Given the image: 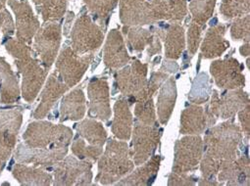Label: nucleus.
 I'll list each match as a JSON object with an SVG mask.
<instances>
[{"instance_id":"c756f323","label":"nucleus","mask_w":250,"mask_h":186,"mask_svg":"<svg viewBox=\"0 0 250 186\" xmlns=\"http://www.w3.org/2000/svg\"><path fill=\"white\" fill-rule=\"evenodd\" d=\"M22 122L23 119H20L0 128V175H1L12 152L15 150Z\"/></svg>"},{"instance_id":"f03ea898","label":"nucleus","mask_w":250,"mask_h":186,"mask_svg":"<svg viewBox=\"0 0 250 186\" xmlns=\"http://www.w3.org/2000/svg\"><path fill=\"white\" fill-rule=\"evenodd\" d=\"M135 168L129 145L126 141L109 139L106 149L98 159V173L95 181L103 185L113 184Z\"/></svg>"},{"instance_id":"9d476101","label":"nucleus","mask_w":250,"mask_h":186,"mask_svg":"<svg viewBox=\"0 0 250 186\" xmlns=\"http://www.w3.org/2000/svg\"><path fill=\"white\" fill-rule=\"evenodd\" d=\"M131 155L135 165H141L154 154L161 137L158 124L153 125L137 123L133 131Z\"/></svg>"},{"instance_id":"72a5a7b5","label":"nucleus","mask_w":250,"mask_h":186,"mask_svg":"<svg viewBox=\"0 0 250 186\" xmlns=\"http://www.w3.org/2000/svg\"><path fill=\"white\" fill-rule=\"evenodd\" d=\"M41 13L44 23L56 22L61 19L68 6L67 0H39Z\"/></svg>"},{"instance_id":"e433bc0d","label":"nucleus","mask_w":250,"mask_h":186,"mask_svg":"<svg viewBox=\"0 0 250 186\" xmlns=\"http://www.w3.org/2000/svg\"><path fill=\"white\" fill-rule=\"evenodd\" d=\"M136 102L137 103L135 107V116L138 120V123L147 125H153L158 124L153 98Z\"/></svg>"},{"instance_id":"6e6552de","label":"nucleus","mask_w":250,"mask_h":186,"mask_svg":"<svg viewBox=\"0 0 250 186\" xmlns=\"http://www.w3.org/2000/svg\"><path fill=\"white\" fill-rule=\"evenodd\" d=\"M61 26L55 22L45 23L35 36L34 49L41 63L48 72L58 56L61 44Z\"/></svg>"},{"instance_id":"0eeeda50","label":"nucleus","mask_w":250,"mask_h":186,"mask_svg":"<svg viewBox=\"0 0 250 186\" xmlns=\"http://www.w3.org/2000/svg\"><path fill=\"white\" fill-rule=\"evenodd\" d=\"M94 53L79 55L72 47H65L57 57L56 72L69 88L77 85L92 62Z\"/></svg>"},{"instance_id":"20e7f679","label":"nucleus","mask_w":250,"mask_h":186,"mask_svg":"<svg viewBox=\"0 0 250 186\" xmlns=\"http://www.w3.org/2000/svg\"><path fill=\"white\" fill-rule=\"evenodd\" d=\"M92 162L80 160L74 156L65 157L55 165L54 185H90L92 181Z\"/></svg>"},{"instance_id":"39448f33","label":"nucleus","mask_w":250,"mask_h":186,"mask_svg":"<svg viewBox=\"0 0 250 186\" xmlns=\"http://www.w3.org/2000/svg\"><path fill=\"white\" fill-rule=\"evenodd\" d=\"M71 47L79 55L94 53L102 44L104 33L89 16L80 17L71 34Z\"/></svg>"},{"instance_id":"ddd939ff","label":"nucleus","mask_w":250,"mask_h":186,"mask_svg":"<svg viewBox=\"0 0 250 186\" xmlns=\"http://www.w3.org/2000/svg\"><path fill=\"white\" fill-rule=\"evenodd\" d=\"M210 73L217 86L221 89H236L245 85L242 66L233 57L216 60L210 65Z\"/></svg>"},{"instance_id":"f257e3e1","label":"nucleus","mask_w":250,"mask_h":186,"mask_svg":"<svg viewBox=\"0 0 250 186\" xmlns=\"http://www.w3.org/2000/svg\"><path fill=\"white\" fill-rule=\"evenodd\" d=\"M242 131L233 121L224 122L211 127L203 141L200 170L203 179L215 180L222 165L235 160L239 155Z\"/></svg>"},{"instance_id":"ea45409f","label":"nucleus","mask_w":250,"mask_h":186,"mask_svg":"<svg viewBox=\"0 0 250 186\" xmlns=\"http://www.w3.org/2000/svg\"><path fill=\"white\" fill-rule=\"evenodd\" d=\"M249 11V0H223L221 12L227 19L238 17Z\"/></svg>"},{"instance_id":"5701e85b","label":"nucleus","mask_w":250,"mask_h":186,"mask_svg":"<svg viewBox=\"0 0 250 186\" xmlns=\"http://www.w3.org/2000/svg\"><path fill=\"white\" fill-rule=\"evenodd\" d=\"M134 119L130 110L128 100L120 98L114 105V119L112 122V132L119 140L128 141L132 136Z\"/></svg>"},{"instance_id":"c03bdc74","label":"nucleus","mask_w":250,"mask_h":186,"mask_svg":"<svg viewBox=\"0 0 250 186\" xmlns=\"http://www.w3.org/2000/svg\"><path fill=\"white\" fill-rule=\"evenodd\" d=\"M23 119L22 110L19 108L3 109L0 108V128L4 127L13 122Z\"/></svg>"},{"instance_id":"49530a36","label":"nucleus","mask_w":250,"mask_h":186,"mask_svg":"<svg viewBox=\"0 0 250 186\" xmlns=\"http://www.w3.org/2000/svg\"><path fill=\"white\" fill-rule=\"evenodd\" d=\"M197 181V178L188 173H176L172 172L169 175L168 184L170 186L173 185H194Z\"/></svg>"},{"instance_id":"f8f14e48","label":"nucleus","mask_w":250,"mask_h":186,"mask_svg":"<svg viewBox=\"0 0 250 186\" xmlns=\"http://www.w3.org/2000/svg\"><path fill=\"white\" fill-rule=\"evenodd\" d=\"M148 65L134 59L129 65L120 69L116 75L118 89L125 96L136 97L147 83Z\"/></svg>"},{"instance_id":"9b49d317","label":"nucleus","mask_w":250,"mask_h":186,"mask_svg":"<svg viewBox=\"0 0 250 186\" xmlns=\"http://www.w3.org/2000/svg\"><path fill=\"white\" fill-rule=\"evenodd\" d=\"M15 65L22 75L21 93L23 98L32 103L39 95L48 72L34 57L15 60Z\"/></svg>"},{"instance_id":"7ed1b4c3","label":"nucleus","mask_w":250,"mask_h":186,"mask_svg":"<svg viewBox=\"0 0 250 186\" xmlns=\"http://www.w3.org/2000/svg\"><path fill=\"white\" fill-rule=\"evenodd\" d=\"M72 138L73 131L70 127L41 120L31 123L23 134L27 146L42 149L68 147Z\"/></svg>"},{"instance_id":"bb28decb","label":"nucleus","mask_w":250,"mask_h":186,"mask_svg":"<svg viewBox=\"0 0 250 186\" xmlns=\"http://www.w3.org/2000/svg\"><path fill=\"white\" fill-rule=\"evenodd\" d=\"M160 87L157 96V115L160 124H166L171 118L177 100V86L174 77L168 78Z\"/></svg>"},{"instance_id":"4be33fe9","label":"nucleus","mask_w":250,"mask_h":186,"mask_svg":"<svg viewBox=\"0 0 250 186\" xmlns=\"http://www.w3.org/2000/svg\"><path fill=\"white\" fill-rule=\"evenodd\" d=\"M21 89L17 75L4 57H0V104H14L19 101Z\"/></svg>"},{"instance_id":"de8ad7c7","label":"nucleus","mask_w":250,"mask_h":186,"mask_svg":"<svg viewBox=\"0 0 250 186\" xmlns=\"http://www.w3.org/2000/svg\"><path fill=\"white\" fill-rule=\"evenodd\" d=\"M238 119L241 124V131L244 133L246 138H249L250 133V106L247 104L245 107L240 109L238 112Z\"/></svg>"},{"instance_id":"c85d7f7f","label":"nucleus","mask_w":250,"mask_h":186,"mask_svg":"<svg viewBox=\"0 0 250 186\" xmlns=\"http://www.w3.org/2000/svg\"><path fill=\"white\" fill-rule=\"evenodd\" d=\"M13 176L19 181L21 185H50L53 177L50 173L40 166H30L26 164H16L12 169Z\"/></svg>"},{"instance_id":"393cba45","label":"nucleus","mask_w":250,"mask_h":186,"mask_svg":"<svg viewBox=\"0 0 250 186\" xmlns=\"http://www.w3.org/2000/svg\"><path fill=\"white\" fill-rule=\"evenodd\" d=\"M124 30L128 31V44L133 52L144 51L145 48L148 46V58L161 53L162 46L159 37L153 36L149 31L141 28H125Z\"/></svg>"},{"instance_id":"a19ab883","label":"nucleus","mask_w":250,"mask_h":186,"mask_svg":"<svg viewBox=\"0 0 250 186\" xmlns=\"http://www.w3.org/2000/svg\"><path fill=\"white\" fill-rule=\"evenodd\" d=\"M5 48L16 60L33 57L34 50L26 42L16 39H9L5 43Z\"/></svg>"},{"instance_id":"8fccbe9b","label":"nucleus","mask_w":250,"mask_h":186,"mask_svg":"<svg viewBox=\"0 0 250 186\" xmlns=\"http://www.w3.org/2000/svg\"><path fill=\"white\" fill-rule=\"evenodd\" d=\"M4 8H5V5L3 3L0 2V11H1L2 9H4Z\"/></svg>"},{"instance_id":"423d86ee","label":"nucleus","mask_w":250,"mask_h":186,"mask_svg":"<svg viewBox=\"0 0 250 186\" xmlns=\"http://www.w3.org/2000/svg\"><path fill=\"white\" fill-rule=\"evenodd\" d=\"M247 104H249V96L242 88L228 90L223 94L214 89L210 105L206 107L211 124H214L219 118L222 120L233 118Z\"/></svg>"},{"instance_id":"473e14b6","label":"nucleus","mask_w":250,"mask_h":186,"mask_svg":"<svg viewBox=\"0 0 250 186\" xmlns=\"http://www.w3.org/2000/svg\"><path fill=\"white\" fill-rule=\"evenodd\" d=\"M78 133L90 145L103 147L106 143L107 133L102 124L93 119H86L76 125Z\"/></svg>"},{"instance_id":"a878e982","label":"nucleus","mask_w":250,"mask_h":186,"mask_svg":"<svg viewBox=\"0 0 250 186\" xmlns=\"http://www.w3.org/2000/svg\"><path fill=\"white\" fill-rule=\"evenodd\" d=\"M86 112V99L81 88L72 90L62 98L60 106V122L80 121Z\"/></svg>"},{"instance_id":"2eb2a0df","label":"nucleus","mask_w":250,"mask_h":186,"mask_svg":"<svg viewBox=\"0 0 250 186\" xmlns=\"http://www.w3.org/2000/svg\"><path fill=\"white\" fill-rule=\"evenodd\" d=\"M16 16V37L18 40L31 44L41 24L35 15L28 0H7Z\"/></svg>"},{"instance_id":"dca6fc26","label":"nucleus","mask_w":250,"mask_h":186,"mask_svg":"<svg viewBox=\"0 0 250 186\" xmlns=\"http://www.w3.org/2000/svg\"><path fill=\"white\" fill-rule=\"evenodd\" d=\"M89 114L93 118L106 122L111 118L109 84L105 78H93L87 86Z\"/></svg>"},{"instance_id":"4468645a","label":"nucleus","mask_w":250,"mask_h":186,"mask_svg":"<svg viewBox=\"0 0 250 186\" xmlns=\"http://www.w3.org/2000/svg\"><path fill=\"white\" fill-rule=\"evenodd\" d=\"M15 150L14 157L18 163L30 164L42 168L55 165L62 161L68 153V147L42 149L32 148L26 144H19Z\"/></svg>"},{"instance_id":"412c9836","label":"nucleus","mask_w":250,"mask_h":186,"mask_svg":"<svg viewBox=\"0 0 250 186\" xmlns=\"http://www.w3.org/2000/svg\"><path fill=\"white\" fill-rule=\"evenodd\" d=\"M210 125L212 124L207 110L199 105H190L182 113L180 132L184 135H199Z\"/></svg>"},{"instance_id":"7c9ffc66","label":"nucleus","mask_w":250,"mask_h":186,"mask_svg":"<svg viewBox=\"0 0 250 186\" xmlns=\"http://www.w3.org/2000/svg\"><path fill=\"white\" fill-rule=\"evenodd\" d=\"M150 7L156 20L180 21L187 15V0H153Z\"/></svg>"},{"instance_id":"6ab92c4d","label":"nucleus","mask_w":250,"mask_h":186,"mask_svg":"<svg viewBox=\"0 0 250 186\" xmlns=\"http://www.w3.org/2000/svg\"><path fill=\"white\" fill-rule=\"evenodd\" d=\"M120 16L124 25H146L156 21L146 0H121Z\"/></svg>"},{"instance_id":"79ce46f5","label":"nucleus","mask_w":250,"mask_h":186,"mask_svg":"<svg viewBox=\"0 0 250 186\" xmlns=\"http://www.w3.org/2000/svg\"><path fill=\"white\" fill-rule=\"evenodd\" d=\"M204 26L199 25L195 22H193L188 29V51L190 56H193L200 44L201 41V33L203 30Z\"/></svg>"},{"instance_id":"b1692460","label":"nucleus","mask_w":250,"mask_h":186,"mask_svg":"<svg viewBox=\"0 0 250 186\" xmlns=\"http://www.w3.org/2000/svg\"><path fill=\"white\" fill-rule=\"evenodd\" d=\"M161 163V157L159 155L151 157L145 164L138 165L136 170H132L128 175L118 181L117 185H130V186H142L149 185L156 178Z\"/></svg>"},{"instance_id":"37998d69","label":"nucleus","mask_w":250,"mask_h":186,"mask_svg":"<svg viewBox=\"0 0 250 186\" xmlns=\"http://www.w3.org/2000/svg\"><path fill=\"white\" fill-rule=\"evenodd\" d=\"M231 38L234 41H249V17L239 19L232 24Z\"/></svg>"},{"instance_id":"aec40b11","label":"nucleus","mask_w":250,"mask_h":186,"mask_svg":"<svg viewBox=\"0 0 250 186\" xmlns=\"http://www.w3.org/2000/svg\"><path fill=\"white\" fill-rule=\"evenodd\" d=\"M218 178L221 183L227 182V185H246L250 184V166L247 156L237 157L235 160L222 165Z\"/></svg>"},{"instance_id":"58836bf2","label":"nucleus","mask_w":250,"mask_h":186,"mask_svg":"<svg viewBox=\"0 0 250 186\" xmlns=\"http://www.w3.org/2000/svg\"><path fill=\"white\" fill-rule=\"evenodd\" d=\"M168 78H169L168 73L163 72V70L153 73L150 78V81H147V83L145 86V88L135 97L136 101L146 100V99L152 98L153 94H155V92L158 90V88L164 83V82Z\"/></svg>"},{"instance_id":"c9c22d12","label":"nucleus","mask_w":250,"mask_h":186,"mask_svg":"<svg viewBox=\"0 0 250 186\" xmlns=\"http://www.w3.org/2000/svg\"><path fill=\"white\" fill-rule=\"evenodd\" d=\"M72 153L75 157L80 160H87L90 162H96L103 153V147L94 146V145H86L85 140L82 138H77L72 146Z\"/></svg>"},{"instance_id":"a18cd8bd","label":"nucleus","mask_w":250,"mask_h":186,"mask_svg":"<svg viewBox=\"0 0 250 186\" xmlns=\"http://www.w3.org/2000/svg\"><path fill=\"white\" fill-rule=\"evenodd\" d=\"M15 24L9 11L4 8L0 11V31L7 37H11L15 32Z\"/></svg>"},{"instance_id":"603ef678","label":"nucleus","mask_w":250,"mask_h":186,"mask_svg":"<svg viewBox=\"0 0 250 186\" xmlns=\"http://www.w3.org/2000/svg\"><path fill=\"white\" fill-rule=\"evenodd\" d=\"M33 1L38 5V3H39V0H33Z\"/></svg>"},{"instance_id":"f704fd0d","label":"nucleus","mask_w":250,"mask_h":186,"mask_svg":"<svg viewBox=\"0 0 250 186\" xmlns=\"http://www.w3.org/2000/svg\"><path fill=\"white\" fill-rule=\"evenodd\" d=\"M89 12L102 26L106 25V22L116 7L118 0H83Z\"/></svg>"},{"instance_id":"2f4dec72","label":"nucleus","mask_w":250,"mask_h":186,"mask_svg":"<svg viewBox=\"0 0 250 186\" xmlns=\"http://www.w3.org/2000/svg\"><path fill=\"white\" fill-rule=\"evenodd\" d=\"M160 38L164 39L166 58L170 60L180 59L186 47L184 29L179 25H172Z\"/></svg>"},{"instance_id":"09e8293b","label":"nucleus","mask_w":250,"mask_h":186,"mask_svg":"<svg viewBox=\"0 0 250 186\" xmlns=\"http://www.w3.org/2000/svg\"><path fill=\"white\" fill-rule=\"evenodd\" d=\"M240 54L244 57H248L250 54V48H249V41L246 42L244 45L241 46L240 48Z\"/></svg>"},{"instance_id":"cd10ccee","label":"nucleus","mask_w":250,"mask_h":186,"mask_svg":"<svg viewBox=\"0 0 250 186\" xmlns=\"http://www.w3.org/2000/svg\"><path fill=\"white\" fill-rule=\"evenodd\" d=\"M226 29L222 25L211 28L206 34L201 45L199 58L214 59L221 56L229 46V41L224 39Z\"/></svg>"},{"instance_id":"4c0bfd02","label":"nucleus","mask_w":250,"mask_h":186,"mask_svg":"<svg viewBox=\"0 0 250 186\" xmlns=\"http://www.w3.org/2000/svg\"><path fill=\"white\" fill-rule=\"evenodd\" d=\"M215 2L216 0H191L190 10L194 22L204 26L214 11Z\"/></svg>"},{"instance_id":"f3484780","label":"nucleus","mask_w":250,"mask_h":186,"mask_svg":"<svg viewBox=\"0 0 250 186\" xmlns=\"http://www.w3.org/2000/svg\"><path fill=\"white\" fill-rule=\"evenodd\" d=\"M69 90V86L61 80L55 71L52 73L40 96V104L34 113V118L42 120L51 111L56 102Z\"/></svg>"},{"instance_id":"3c124183","label":"nucleus","mask_w":250,"mask_h":186,"mask_svg":"<svg viewBox=\"0 0 250 186\" xmlns=\"http://www.w3.org/2000/svg\"><path fill=\"white\" fill-rule=\"evenodd\" d=\"M0 2H1V3H3V4L5 5V3L7 2V0H0Z\"/></svg>"},{"instance_id":"a211bd4d","label":"nucleus","mask_w":250,"mask_h":186,"mask_svg":"<svg viewBox=\"0 0 250 186\" xmlns=\"http://www.w3.org/2000/svg\"><path fill=\"white\" fill-rule=\"evenodd\" d=\"M131 60L126 44L121 33L112 30L106 40L103 49V61L110 70H120L129 64Z\"/></svg>"},{"instance_id":"1a4fd4ad","label":"nucleus","mask_w":250,"mask_h":186,"mask_svg":"<svg viewBox=\"0 0 250 186\" xmlns=\"http://www.w3.org/2000/svg\"><path fill=\"white\" fill-rule=\"evenodd\" d=\"M203 155V140L199 135H186L175 145L173 172L188 173L197 169Z\"/></svg>"}]
</instances>
